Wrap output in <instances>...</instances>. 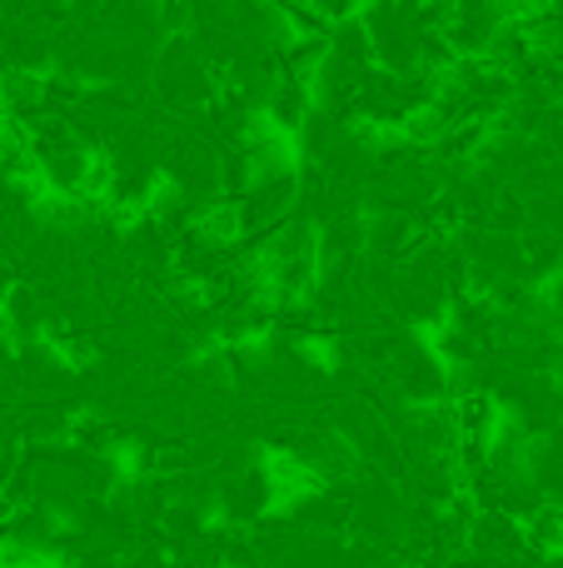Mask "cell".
<instances>
[{
    "mask_svg": "<svg viewBox=\"0 0 563 568\" xmlns=\"http://www.w3.org/2000/svg\"><path fill=\"white\" fill-rule=\"evenodd\" d=\"M6 130H10V125H6V110H0V135H6Z\"/></svg>",
    "mask_w": 563,
    "mask_h": 568,
    "instance_id": "2",
    "label": "cell"
},
{
    "mask_svg": "<svg viewBox=\"0 0 563 568\" xmlns=\"http://www.w3.org/2000/svg\"><path fill=\"white\" fill-rule=\"evenodd\" d=\"M309 10H315L325 26H339V20H355L359 10H365V0H309Z\"/></svg>",
    "mask_w": 563,
    "mask_h": 568,
    "instance_id": "1",
    "label": "cell"
}]
</instances>
